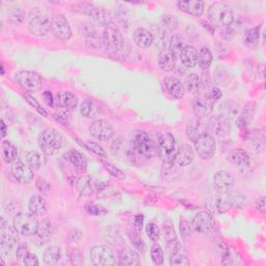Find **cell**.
Masks as SVG:
<instances>
[{
  "label": "cell",
  "mask_w": 266,
  "mask_h": 266,
  "mask_svg": "<svg viewBox=\"0 0 266 266\" xmlns=\"http://www.w3.org/2000/svg\"><path fill=\"white\" fill-rule=\"evenodd\" d=\"M193 143L195 152L201 159L209 160L214 156L216 150L215 140L208 132L204 133V135L196 139Z\"/></svg>",
  "instance_id": "cell-10"
},
{
  "label": "cell",
  "mask_w": 266,
  "mask_h": 266,
  "mask_svg": "<svg viewBox=\"0 0 266 266\" xmlns=\"http://www.w3.org/2000/svg\"><path fill=\"white\" fill-rule=\"evenodd\" d=\"M185 47L184 42L182 40L181 37L179 36H173L170 40V47L169 50L177 57V55H180L181 51L183 50V48Z\"/></svg>",
  "instance_id": "cell-44"
},
{
  "label": "cell",
  "mask_w": 266,
  "mask_h": 266,
  "mask_svg": "<svg viewBox=\"0 0 266 266\" xmlns=\"http://www.w3.org/2000/svg\"><path fill=\"white\" fill-rule=\"evenodd\" d=\"M103 46L109 52H119L124 48V38L118 25L110 22L103 31Z\"/></svg>",
  "instance_id": "cell-7"
},
{
  "label": "cell",
  "mask_w": 266,
  "mask_h": 266,
  "mask_svg": "<svg viewBox=\"0 0 266 266\" xmlns=\"http://www.w3.org/2000/svg\"><path fill=\"white\" fill-rule=\"evenodd\" d=\"M38 216L28 212H21L15 215L13 219V227L22 236L35 235L39 229Z\"/></svg>",
  "instance_id": "cell-6"
},
{
  "label": "cell",
  "mask_w": 266,
  "mask_h": 266,
  "mask_svg": "<svg viewBox=\"0 0 266 266\" xmlns=\"http://www.w3.org/2000/svg\"><path fill=\"white\" fill-rule=\"evenodd\" d=\"M39 147L47 156H53L62 147V135L55 128H46L41 132L38 139Z\"/></svg>",
  "instance_id": "cell-2"
},
{
  "label": "cell",
  "mask_w": 266,
  "mask_h": 266,
  "mask_svg": "<svg viewBox=\"0 0 266 266\" xmlns=\"http://www.w3.org/2000/svg\"><path fill=\"white\" fill-rule=\"evenodd\" d=\"M12 175L20 184H27L33 179V171L20 159L12 163Z\"/></svg>",
  "instance_id": "cell-19"
},
{
  "label": "cell",
  "mask_w": 266,
  "mask_h": 266,
  "mask_svg": "<svg viewBox=\"0 0 266 266\" xmlns=\"http://www.w3.org/2000/svg\"><path fill=\"white\" fill-rule=\"evenodd\" d=\"M23 264L28 265V266H38V265H40V262H39L38 257L35 254H32V253L29 252L28 255L23 260Z\"/></svg>",
  "instance_id": "cell-56"
},
{
  "label": "cell",
  "mask_w": 266,
  "mask_h": 266,
  "mask_svg": "<svg viewBox=\"0 0 266 266\" xmlns=\"http://www.w3.org/2000/svg\"><path fill=\"white\" fill-rule=\"evenodd\" d=\"M7 133H8V127H7V124L5 123V121L3 120L2 121V137L6 138Z\"/></svg>",
  "instance_id": "cell-62"
},
{
  "label": "cell",
  "mask_w": 266,
  "mask_h": 266,
  "mask_svg": "<svg viewBox=\"0 0 266 266\" xmlns=\"http://www.w3.org/2000/svg\"><path fill=\"white\" fill-rule=\"evenodd\" d=\"M150 252H151V258H152V261L154 262V264H156V265L163 264L164 253H163V250H162L160 245L155 242L151 247V251Z\"/></svg>",
  "instance_id": "cell-45"
},
{
  "label": "cell",
  "mask_w": 266,
  "mask_h": 266,
  "mask_svg": "<svg viewBox=\"0 0 266 266\" xmlns=\"http://www.w3.org/2000/svg\"><path fill=\"white\" fill-rule=\"evenodd\" d=\"M103 165L105 170L115 178L117 179H120V180H124L126 179V175L124 172H122L120 169H118L117 166H115L114 164L112 163H108V162H103Z\"/></svg>",
  "instance_id": "cell-47"
},
{
  "label": "cell",
  "mask_w": 266,
  "mask_h": 266,
  "mask_svg": "<svg viewBox=\"0 0 266 266\" xmlns=\"http://www.w3.org/2000/svg\"><path fill=\"white\" fill-rule=\"evenodd\" d=\"M129 153L133 158L150 159L157 154V141L147 131H136L130 140Z\"/></svg>",
  "instance_id": "cell-1"
},
{
  "label": "cell",
  "mask_w": 266,
  "mask_h": 266,
  "mask_svg": "<svg viewBox=\"0 0 266 266\" xmlns=\"http://www.w3.org/2000/svg\"><path fill=\"white\" fill-rule=\"evenodd\" d=\"M176 56L166 48H163L159 52L158 63L160 69L164 72H171L176 68Z\"/></svg>",
  "instance_id": "cell-29"
},
{
  "label": "cell",
  "mask_w": 266,
  "mask_h": 266,
  "mask_svg": "<svg viewBox=\"0 0 266 266\" xmlns=\"http://www.w3.org/2000/svg\"><path fill=\"white\" fill-rule=\"evenodd\" d=\"M85 210L88 214L95 216H102L107 213V210L103 206H100L97 204H86Z\"/></svg>",
  "instance_id": "cell-48"
},
{
  "label": "cell",
  "mask_w": 266,
  "mask_h": 266,
  "mask_svg": "<svg viewBox=\"0 0 266 266\" xmlns=\"http://www.w3.org/2000/svg\"><path fill=\"white\" fill-rule=\"evenodd\" d=\"M61 259L60 248L56 246H51L47 248L43 254V260L47 265H56Z\"/></svg>",
  "instance_id": "cell-39"
},
{
  "label": "cell",
  "mask_w": 266,
  "mask_h": 266,
  "mask_svg": "<svg viewBox=\"0 0 266 266\" xmlns=\"http://www.w3.org/2000/svg\"><path fill=\"white\" fill-rule=\"evenodd\" d=\"M180 231H181V234L183 238H187L190 236V233H191V226L189 225V223L186 219H181L180 223Z\"/></svg>",
  "instance_id": "cell-54"
},
{
  "label": "cell",
  "mask_w": 266,
  "mask_h": 266,
  "mask_svg": "<svg viewBox=\"0 0 266 266\" xmlns=\"http://www.w3.org/2000/svg\"><path fill=\"white\" fill-rule=\"evenodd\" d=\"M91 136L99 142H107L114 137V128L105 120H97L90 126Z\"/></svg>",
  "instance_id": "cell-12"
},
{
  "label": "cell",
  "mask_w": 266,
  "mask_h": 266,
  "mask_svg": "<svg viewBox=\"0 0 266 266\" xmlns=\"http://www.w3.org/2000/svg\"><path fill=\"white\" fill-rule=\"evenodd\" d=\"M15 80L22 88L29 93H38L43 87L42 77L33 71L20 70L15 73Z\"/></svg>",
  "instance_id": "cell-8"
},
{
  "label": "cell",
  "mask_w": 266,
  "mask_h": 266,
  "mask_svg": "<svg viewBox=\"0 0 266 266\" xmlns=\"http://www.w3.org/2000/svg\"><path fill=\"white\" fill-rule=\"evenodd\" d=\"M3 159L7 163H13L18 159V149L10 141H4L2 144Z\"/></svg>",
  "instance_id": "cell-37"
},
{
  "label": "cell",
  "mask_w": 266,
  "mask_h": 266,
  "mask_svg": "<svg viewBox=\"0 0 266 266\" xmlns=\"http://www.w3.org/2000/svg\"><path fill=\"white\" fill-rule=\"evenodd\" d=\"M206 132H207V127L198 120H194L190 122L186 129V135L191 142H194L196 139H198Z\"/></svg>",
  "instance_id": "cell-35"
},
{
  "label": "cell",
  "mask_w": 266,
  "mask_h": 266,
  "mask_svg": "<svg viewBox=\"0 0 266 266\" xmlns=\"http://www.w3.org/2000/svg\"><path fill=\"white\" fill-rule=\"evenodd\" d=\"M260 39V26L250 28L246 31L243 42L248 47H255Z\"/></svg>",
  "instance_id": "cell-43"
},
{
  "label": "cell",
  "mask_w": 266,
  "mask_h": 266,
  "mask_svg": "<svg viewBox=\"0 0 266 266\" xmlns=\"http://www.w3.org/2000/svg\"><path fill=\"white\" fill-rule=\"evenodd\" d=\"M24 16H25L24 12L20 9H17V10H14L10 14V20H11V22H13L15 24H20V23H22Z\"/></svg>",
  "instance_id": "cell-53"
},
{
  "label": "cell",
  "mask_w": 266,
  "mask_h": 266,
  "mask_svg": "<svg viewBox=\"0 0 266 266\" xmlns=\"http://www.w3.org/2000/svg\"><path fill=\"white\" fill-rule=\"evenodd\" d=\"M51 31L55 38L61 41H66L72 38V28L70 23L61 15L53 17L51 21Z\"/></svg>",
  "instance_id": "cell-13"
},
{
  "label": "cell",
  "mask_w": 266,
  "mask_h": 266,
  "mask_svg": "<svg viewBox=\"0 0 266 266\" xmlns=\"http://www.w3.org/2000/svg\"><path fill=\"white\" fill-rule=\"evenodd\" d=\"M80 115L85 119H95L99 113L100 107L92 99H86L80 105Z\"/></svg>",
  "instance_id": "cell-36"
},
{
  "label": "cell",
  "mask_w": 266,
  "mask_h": 266,
  "mask_svg": "<svg viewBox=\"0 0 266 266\" xmlns=\"http://www.w3.org/2000/svg\"><path fill=\"white\" fill-rule=\"evenodd\" d=\"M90 256L92 262L97 266H110L118 263L115 252L107 246L93 247Z\"/></svg>",
  "instance_id": "cell-9"
},
{
  "label": "cell",
  "mask_w": 266,
  "mask_h": 266,
  "mask_svg": "<svg viewBox=\"0 0 266 266\" xmlns=\"http://www.w3.org/2000/svg\"><path fill=\"white\" fill-rule=\"evenodd\" d=\"M228 161L238 170H248L252 163L250 155L242 149L233 150L228 155Z\"/></svg>",
  "instance_id": "cell-20"
},
{
  "label": "cell",
  "mask_w": 266,
  "mask_h": 266,
  "mask_svg": "<svg viewBox=\"0 0 266 266\" xmlns=\"http://www.w3.org/2000/svg\"><path fill=\"white\" fill-rule=\"evenodd\" d=\"M24 98H25V100H26V102L28 103V104H30V106H32L33 108H35L40 115H42L43 117H46L47 116V113L44 110V108H42L41 107V105H40V103L37 101V100L33 98V97H31L30 95H24Z\"/></svg>",
  "instance_id": "cell-52"
},
{
  "label": "cell",
  "mask_w": 266,
  "mask_h": 266,
  "mask_svg": "<svg viewBox=\"0 0 266 266\" xmlns=\"http://www.w3.org/2000/svg\"><path fill=\"white\" fill-rule=\"evenodd\" d=\"M184 88H186L189 94H198L199 90H201V79H199L198 75L195 73L188 74L184 80Z\"/></svg>",
  "instance_id": "cell-40"
},
{
  "label": "cell",
  "mask_w": 266,
  "mask_h": 266,
  "mask_svg": "<svg viewBox=\"0 0 266 266\" xmlns=\"http://www.w3.org/2000/svg\"><path fill=\"white\" fill-rule=\"evenodd\" d=\"M43 98H44L45 103H46L48 106H53L54 99H53V96H52L51 92H49V91L44 92V94H43Z\"/></svg>",
  "instance_id": "cell-59"
},
{
  "label": "cell",
  "mask_w": 266,
  "mask_h": 266,
  "mask_svg": "<svg viewBox=\"0 0 266 266\" xmlns=\"http://www.w3.org/2000/svg\"><path fill=\"white\" fill-rule=\"evenodd\" d=\"M178 145L174 136L170 132H163L157 139V154L164 162L173 164L176 161Z\"/></svg>",
  "instance_id": "cell-3"
},
{
  "label": "cell",
  "mask_w": 266,
  "mask_h": 266,
  "mask_svg": "<svg viewBox=\"0 0 266 266\" xmlns=\"http://www.w3.org/2000/svg\"><path fill=\"white\" fill-rule=\"evenodd\" d=\"M83 146H84L87 150L92 151L93 153H95L96 155H98V156H100V157H106V152L103 150V148H102L101 146L98 145L97 143L86 141V142L83 144Z\"/></svg>",
  "instance_id": "cell-50"
},
{
  "label": "cell",
  "mask_w": 266,
  "mask_h": 266,
  "mask_svg": "<svg viewBox=\"0 0 266 266\" xmlns=\"http://www.w3.org/2000/svg\"><path fill=\"white\" fill-rule=\"evenodd\" d=\"M144 224V215H137L135 217V227L138 231H141Z\"/></svg>",
  "instance_id": "cell-61"
},
{
  "label": "cell",
  "mask_w": 266,
  "mask_h": 266,
  "mask_svg": "<svg viewBox=\"0 0 266 266\" xmlns=\"http://www.w3.org/2000/svg\"><path fill=\"white\" fill-rule=\"evenodd\" d=\"M82 9V13L85 14L86 16H88L91 18V20L95 23H97L98 25H101V26H107L110 23V14L103 10V9H100V8H96L93 7L91 5H82L81 7Z\"/></svg>",
  "instance_id": "cell-18"
},
{
  "label": "cell",
  "mask_w": 266,
  "mask_h": 266,
  "mask_svg": "<svg viewBox=\"0 0 266 266\" xmlns=\"http://www.w3.org/2000/svg\"><path fill=\"white\" fill-rule=\"evenodd\" d=\"M118 264L121 266H138L141 264L140 255L135 250L125 248L119 254Z\"/></svg>",
  "instance_id": "cell-27"
},
{
  "label": "cell",
  "mask_w": 266,
  "mask_h": 266,
  "mask_svg": "<svg viewBox=\"0 0 266 266\" xmlns=\"http://www.w3.org/2000/svg\"><path fill=\"white\" fill-rule=\"evenodd\" d=\"M55 102L58 107L66 112H72L77 107L78 99L72 92L63 91L56 95Z\"/></svg>",
  "instance_id": "cell-21"
},
{
  "label": "cell",
  "mask_w": 266,
  "mask_h": 266,
  "mask_svg": "<svg viewBox=\"0 0 266 266\" xmlns=\"http://www.w3.org/2000/svg\"><path fill=\"white\" fill-rule=\"evenodd\" d=\"M194 159V152L191 146L189 145H182L178 148V153L176 156V163L180 166H187L189 165Z\"/></svg>",
  "instance_id": "cell-33"
},
{
  "label": "cell",
  "mask_w": 266,
  "mask_h": 266,
  "mask_svg": "<svg viewBox=\"0 0 266 266\" xmlns=\"http://www.w3.org/2000/svg\"><path fill=\"white\" fill-rule=\"evenodd\" d=\"M216 102L212 98H210L207 94L206 95H202V96H197L193 99L192 101V109L194 115L199 118H207L211 115L214 104Z\"/></svg>",
  "instance_id": "cell-14"
},
{
  "label": "cell",
  "mask_w": 266,
  "mask_h": 266,
  "mask_svg": "<svg viewBox=\"0 0 266 266\" xmlns=\"http://www.w3.org/2000/svg\"><path fill=\"white\" fill-rule=\"evenodd\" d=\"M146 233H147L148 237L150 238V240H152L154 242L158 241V239L160 237V230H159V228L155 224L151 223V224L147 225Z\"/></svg>",
  "instance_id": "cell-49"
},
{
  "label": "cell",
  "mask_w": 266,
  "mask_h": 266,
  "mask_svg": "<svg viewBox=\"0 0 266 266\" xmlns=\"http://www.w3.org/2000/svg\"><path fill=\"white\" fill-rule=\"evenodd\" d=\"M133 40H135L136 44L142 48V49H147L150 46H152L154 42V37L152 35V32L149 31L146 28H137L133 32Z\"/></svg>",
  "instance_id": "cell-30"
},
{
  "label": "cell",
  "mask_w": 266,
  "mask_h": 266,
  "mask_svg": "<svg viewBox=\"0 0 266 266\" xmlns=\"http://www.w3.org/2000/svg\"><path fill=\"white\" fill-rule=\"evenodd\" d=\"M213 60V55L209 48L203 47L197 53V63L202 70H208Z\"/></svg>",
  "instance_id": "cell-41"
},
{
  "label": "cell",
  "mask_w": 266,
  "mask_h": 266,
  "mask_svg": "<svg viewBox=\"0 0 266 266\" xmlns=\"http://www.w3.org/2000/svg\"><path fill=\"white\" fill-rule=\"evenodd\" d=\"M162 21H163V23H164V25L168 27V28H170V29H174L175 27H177V24H178V22H177V19L175 18V17H173V16H164L163 17V19H162Z\"/></svg>",
  "instance_id": "cell-57"
},
{
  "label": "cell",
  "mask_w": 266,
  "mask_h": 266,
  "mask_svg": "<svg viewBox=\"0 0 266 266\" xmlns=\"http://www.w3.org/2000/svg\"><path fill=\"white\" fill-rule=\"evenodd\" d=\"M170 264L172 266H188L190 265V261L187 256L180 253H174L170 258Z\"/></svg>",
  "instance_id": "cell-46"
},
{
  "label": "cell",
  "mask_w": 266,
  "mask_h": 266,
  "mask_svg": "<svg viewBox=\"0 0 266 266\" xmlns=\"http://www.w3.org/2000/svg\"><path fill=\"white\" fill-rule=\"evenodd\" d=\"M241 202V197H237V195L229 193H224L220 194L218 201H217V206L219 212H227L231 208L235 207L238 205V203Z\"/></svg>",
  "instance_id": "cell-32"
},
{
  "label": "cell",
  "mask_w": 266,
  "mask_h": 266,
  "mask_svg": "<svg viewBox=\"0 0 266 266\" xmlns=\"http://www.w3.org/2000/svg\"><path fill=\"white\" fill-rule=\"evenodd\" d=\"M25 160L27 165L33 171H39L42 166V157L36 151H29L25 155Z\"/></svg>",
  "instance_id": "cell-42"
},
{
  "label": "cell",
  "mask_w": 266,
  "mask_h": 266,
  "mask_svg": "<svg viewBox=\"0 0 266 266\" xmlns=\"http://www.w3.org/2000/svg\"><path fill=\"white\" fill-rule=\"evenodd\" d=\"M191 227L197 233L209 234V233H211L215 229L216 220L210 211L203 210L195 214V216L192 219Z\"/></svg>",
  "instance_id": "cell-11"
},
{
  "label": "cell",
  "mask_w": 266,
  "mask_h": 266,
  "mask_svg": "<svg viewBox=\"0 0 266 266\" xmlns=\"http://www.w3.org/2000/svg\"><path fill=\"white\" fill-rule=\"evenodd\" d=\"M207 129H209L212 133L218 138H225L230 135L231 126L229 120L221 115L213 116L209 119Z\"/></svg>",
  "instance_id": "cell-17"
},
{
  "label": "cell",
  "mask_w": 266,
  "mask_h": 266,
  "mask_svg": "<svg viewBox=\"0 0 266 266\" xmlns=\"http://www.w3.org/2000/svg\"><path fill=\"white\" fill-rule=\"evenodd\" d=\"M163 86L172 97L180 99L185 94V88L183 83L176 77L166 76L163 78Z\"/></svg>",
  "instance_id": "cell-22"
},
{
  "label": "cell",
  "mask_w": 266,
  "mask_h": 266,
  "mask_svg": "<svg viewBox=\"0 0 266 266\" xmlns=\"http://www.w3.org/2000/svg\"><path fill=\"white\" fill-rule=\"evenodd\" d=\"M235 179L232 174L228 171H218L213 176V185L217 192L220 194L231 192L232 188L234 187Z\"/></svg>",
  "instance_id": "cell-16"
},
{
  "label": "cell",
  "mask_w": 266,
  "mask_h": 266,
  "mask_svg": "<svg viewBox=\"0 0 266 266\" xmlns=\"http://www.w3.org/2000/svg\"><path fill=\"white\" fill-rule=\"evenodd\" d=\"M179 56L182 64L186 68H193L197 63V51L193 46L186 45Z\"/></svg>",
  "instance_id": "cell-31"
},
{
  "label": "cell",
  "mask_w": 266,
  "mask_h": 266,
  "mask_svg": "<svg viewBox=\"0 0 266 266\" xmlns=\"http://www.w3.org/2000/svg\"><path fill=\"white\" fill-rule=\"evenodd\" d=\"M37 189L44 195H48L51 191V184L44 178H38L36 181Z\"/></svg>",
  "instance_id": "cell-51"
},
{
  "label": "cell",
  "mask_w": 266,
  "mask_h": 266,
  "mask_svg": "<svg viewBox=\"0 0 266 266\" xmlns=\"http://www.w3.org/2000/svg\"><path fill=\"white\" fill-rule=\"evenodd\" d=\"M51 21L46 15H37L30 19L28 30L36 37H45L51 30Z\"/></svg>",
  "instance_id": "cell-15"
},
{
  "label": "cell",
  "mask_w": 266,
  "mask_h": 266,
  "mask_svg": "<svg viewBox=\"0 0 266 266\" xmlns=\"http://www.w3.org/2000/svg\"><path fill=\"white\" fill-rule=\"evenodd\" d=\"M177 7L181 12L193 17H201L205 10L203 2H178Z\"/></svg>",
  "instance_id": "cell-28"
},
{
  "label": "cell",
  "mask_w": 266,
  "mask_h": 266,
  "mask_svg": "<svg viewBox=\"0 0 266 266\" xmlns=\"http://www.w3.org/2000/svg\"><path fill=\"white\" fill-rule=\"evenodd\" d=\"M83 36L85 44L92 49H100L103 46V40L100 38L96 28L92 24H85L83 26Z\"/></svg>",
  "instance_id": "cell-25"
},
{
  "label": "cell",
  "mask_w": 266,
  "mask_h": 266,
  "mask_svg": "<svg viewBox=\"0 0 266 266\" xmlns=\"http://www.w3.org/2000/svg\"><path fill=\"white\" fill-rule=\"evenodd\" d=\"M208 19L217 27H229L234 22V13L224 3H213L208 9Z\"/></svg>",
  "instance_id": "cell-4"
},
{
  "label": "cell",
  "mask_w": 266,
  "mask_h": 266,
  "mask_svg": "<svg viewBox=\"0 0 266 266\" xmlns=\"http://www.w3.org/2000/svg\"><path fill=\"white\" fill-rule=\"evenodd\" d=\"M76 188L81 195L88 196L99 189V182L92 177L82 176L77 180Z\"/></svg>",
  "instance_id": "cell-23"
},
{
  "label": "cell",
  "mask_w": 266,
  "mask_h": 266,
  "mask_svg": "<svg viewBox=\"0 0 266 266\" xmlns=\"http://www.w3.org/2000/svg\"><path fill=\"white\" fill-rule=\"evenodd\" d=\"M207 95H208L210 98H212L215 102L217 101V100H219V99L221 98V96H223L221 91H220L217 86L211 87V88L209 90V92L207 93Z\"/></svg>",
  "instance_id": "cell-58"
},
{
  "label": "cell",
  "mask_w": 266,
  "mask_h": 266,
  "mask_svg": "<svg viewBox=\"0 0 266 266\" xmlns=\"http://www.w3.org/2000/svg\"><path fill=\"white\" fill-rule=\"evenodd\" d=\"M28 210L36 216H44L48 212V205L42 195H31L28 201Z\"/></svg>",
  "instance_id": "cell-24"
},
{
  "label": "cell",
  "mask_w": 266,
  "mask_h": 266,
  "mask_svg": "<svg viewBox=\"0 0 266 266\" xmlns=\"http://www.w3.org/2000/svg\"><path fill=\"white\" fill-rule=\"evenodd\" d=\"M63 157L65 160H68L78 172L84 173L86 171V169H87L86 158L79 151L71 149L70 151H68L63 155Z\"/></svg>",
  "instance_id": "cell-26"
},
{
  "label": "cell",
  "mask_w": 266,
  "mask_h": 266,
  "mask_svg": "<svg viewBox=\"0 0 266 266\" xmlns=\"http://www.w3.org/2000/svg\"><path fill=\"white\" fill-rule=\"evenodd\" d=\"M53 233H54V229H53V226L50 223V220L43 219L39 225V229L36 234H37L38 239H40L41 241L47 242V240L50 239L51 236L53 235Z\"/></svg>",
  "instance_id": "cell-38"
},
{
  "label": "cell",
  "mask_w": 266,
  "mask_h": 266,
  "mask_svg": "<svg viewBox=\"0 0 266 266\" xmlns=\"http://www.w3.org/2000/svg\"><path fill=\"white\" fill-rule=\"evenodd\" d=\"M255 113H256V105L254 102H249L245 105V107L242 108L240 116L237 120V125L240 128H246L248 127L254 120L255 117Z\"/></svg>",
  "instance_id": "cell-34"
},
{
  "label": "cell",
  "mask_w": 266,
  "mask_h": 266,
  "mask_svg": "<svg viewBox=\"0 0 266 266\" xmlns=\"http://www.w3.org/2000/svg\"><path fill=\"white\" fill-rule=\"evenodd\" d=\"M256 206H257V209L261 212V213H265L266 211V206H265V196H261L259 198H257L256 201Z\"/></svg>",
  "instance_id": "cell-60"
},
{
  "label": "cell",
  "mask_w": 266,
  "mask_h": 266,
  "mask_svg": "<svg viewBox=\"0 0 266 266\" xmlns=\"http://www.w3.org/2000/svg\"><path fill=\"white\" fill-rule=\"evenodd\" d=\"M19 242V233L15 228L10 227L6 219L2 218L0 224V250H2V256H9L14 250L18 248Z\"/></svg>",
  "instance_id": "cell-5"
},
{
  "label": "cell",
  "mask_w": 266,
  "mask_h": 266,
  "mask_svg": "<svg viewBox=\"0 0 266 266\" xmlns=\"http://www.w3.org/2000/svg\"><path fill=\"white\" fill-rule=\"evenodd\" d=\"M28 247L26 245H19L16 249V258L19 261H22L25 259V257L28 255Z\"/></svg>",
  "instance_id": "cell-55"
}]
</instances>
